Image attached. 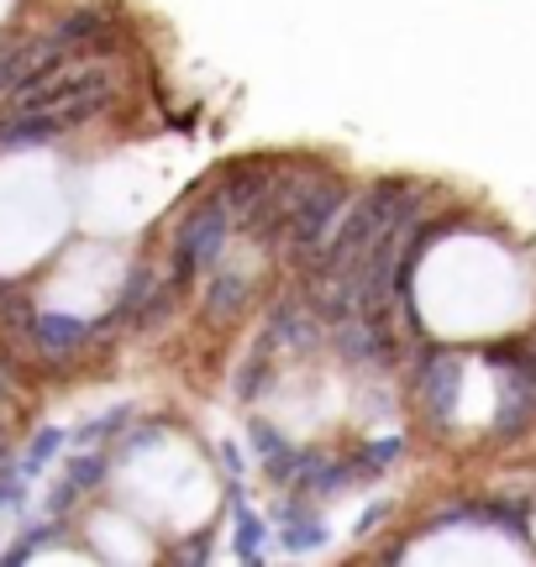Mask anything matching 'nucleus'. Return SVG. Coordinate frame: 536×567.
<instances>
[{"label":"nucleus","instance_id":"19","mask_svg":"<svg viewBox=\"0 0 536 567\" xmlns=\"http://www.w3.org/2000/svg\"><path fill=\"white\" fill-rule=\"evenodd\" d=\"M53 530H59V515H48L42 526H27V530H21V542H17V547H6V551H0V563H11V567L32 563V557H38V547L48 542V536H53Z\"/></svg>","mask_w":536,"mask_h":567},{"label":"nucleus","instance_id":"11","mask_svg":"<svg viewBox=\"0 0 536 567\" xmlns=\"http://www.w3.org/2000/svg\"><path fill=\"white\" fill-rule=\"evenodd\" d=\"M153 289H158V274H153V264H143V258H137V264L126 268V284H122V295H116V300H111V310H105V316H101L105 337H111L116 326H132V321H137V316H143V305H147V295H153Z\"/></svg>","mask_w":536,"mask_h":567},{"label":"nucleus","instance_id":"6","mask_svg":"<svg viewBox=\"0 0 536 567\" xmlns=\"http://www.w3.org/2000/svg\"><path fill=\"white\" fill-rule=\"evenodd\" d=\"M285 174V158H274V153H258V158H231L221 174H216V195L227 200L231 221H248L252 210L268 200V189L279 184Z\"/></svg>","mask_w":536,"mask_h":567},{"label":"nucleus","instance_id":"3","mask_svg":"<svg viewBox=\"0 0 536 567\" xmlns=\"http://www.w3.org/2000/svg\"><path fill=\"white\" fill-rule=\"evenodd\" d=\"M116 105H122V74L111 69L105 80H95L90 90H80V95H69L59 105H48V111L0 116V147L11 153V147H32V142H59L69 132H80V126L101 122L105 111H116Z\"/></svg>","mask_w":536,"mask_h":567},{"label":"nucleus","instance_id":"14","mask_svg":"<svg viewBox=\"0 0 536 567\" xmlns=\"http://www.w3.org/2000/svg\"><path fill=\"white\" fill-rule=\"evenodd\" d=\"M231 520H237V536H231V557H237V563H264L268 520L248 505V499H243V494H231Z\"/></svg>","mask_w":536,"mask_h":567},{"label":"nucleus","instance_id":"5","mask_svg":"<svg viewBox=\"0 0 536 567\" xmlns=\"http://www.w3.org/2000/svg\"><path fill=\"white\" fill-rule=\"evenodd\" d=\"M457 389H463V352L442 342H426L415 358V405L426 410L432 425H447L457 410Z\"/></svg>","mask_w":536,"mask_h":567},{"label":"nucleus","instance_id":"2","mask_svg":"<svg viewBox=\"0 0 536 567\" xmlns=\"http://www.w3.org/2000/svg\"><path fill=\"white\" fill-rule=\"evenodd\" d=\"M227 231H231V210H227V200H221L216 189H210V200H200L185 221L174 226V237H168V274H164V284L179 295V300L206 279L210 268L221 264V252H227Z\"/></svg>","mask_w":536,"mask_h":567},{"label":"nucleus","instance_id":"4","mask_svg":"<svg viewBox=\"0 0 536 567\" xmlns=\"http://www.w3.org/2000/svg\"><path fill=\"white\" fill-rule=\"evenodd\" d=\"M489 363L499 373V410L489 431L499 442H520L536 425V342L489 347Z\"/></svg>","mask_w":536,"mask_h":567},{"label":"nucleus","instance_id":"8","mask_svg":"<svg viewBox=\"0 0 536 567\" xmlns=\"http://www.w3.org/2000/svg\"><path fill=\"white\" fill-rule=\"evenodd\" d=\"M21 331H27L48 358H74L80 347H90V342H101L105 337L101 321H84V316H69V310H32Z\"/></svg>","mask_w":536,"mask_h":567},{"label":"nucleus","instance_id":"10","mask_svg":"<svg viewBox=\"0 0 536 567\" xmlns=\"http://www.w3.org/2000/svg\"><path fill=\"white\" fill-rule=\"evenodd\" d=\"M248 300H252V279L248 274H237V268H210V284H206V321H237L243 310H248Z\"/></svg>","mask_w":536,"mask_h":567},{"label":"nucleus","instance_id":"15","mask_svg":"<svg viewBox=\"0 0 536 567\" xmlns=\"http://www.w3.org/2000/svg\"><path fill=\"white\" fill-rule=\"evenodd\" d=\"M405 446H411L405 436H379V442H363L358 452H348L358 484H363V478H379V473H390V467L405 457Z\"/></svg>","mask_w":536,"mask_h":567},{"label":"nucleus","instance_id":"13","mask_svg":"<svg viewBox=\"0 0 536 567\" xmlns=\"http://www.w3.org/2000/svg\"><path fill=\"white\" fill-rule=\"evenodd\" d=\"M248 442H252V457H258V467H264L268 478L285 488L289 463H295V442H289L285 431H274L268 421H258V415L248 421Z\"/></svg>","mask_w":536,"mask_h":567},{"label":"nucleus","instance_id":"9","mask_svg":"<svg viewBox=\"0 0 536 567\" xmlns=\"http://www.w3.org/2000/svg\"><path fill=\"white\" fill-rule=\"evenodd\" d=\"M105 467H111V452H95V446H84L80 457H69V467H63V478L53 484V494H48V515H69V505L80 499V494H90V488L105 478Z\"/></svg>","mask_w":536,"mask_h":567},{"label":"nucleus","instance_id":"18","mask_svg":"<svg viewBox=\"0 0 536 567\" xmlns=\"http://www.w3.org/2000/svg\"><path fill=\"white\" fill-rule=\"evenodd\" d=\"M132 421H137V410H132V405L105 410V415H95V421H84L80 431H74V442H80V446H95V442H105L111 431H126Z\"/></svg>","mask_w":536,"mask_h":567},{"label":"nucleus","instance_id":"21","mask_svg":"<svg viewBox=\"0 0 536 567\" xmlns=\"http://www.w3.org/2000/svg\"><path fill=\"white\" fill-rule=\"evenodd\" d=\"M168 563H210V530H200L185 547H168Z\"/></svg>","mask_w":536,"mask_h":567},{"label":"nucleus","instance_id":"24","mask_svg":"<svg viewBox=\"0 0 536 567\" xmlns=\"http://www.w3.org/2000/svg\"><path fill=\"white\" fill-rule=\"evenodd\" d=\"M532 342H536V337H532Z\"/></svg>","mask_w":536,"mask_h":567},{"label":"nucleus","instance_id":"12","mask_svg":"<svg viewBox=\"0 0 536 567\" xmlns=\"http://www.w3.org/2000/svg\"><path fill=\"white\" fill-rule=\"evenodd\" d=\"M327 520L316 515L310 505H285L279 509V542H285L289 557H310V551L327 547Z\"/></svg>","mask_w":536,"mask_h":567},{"label":"nucleus","instance_id":"16","mask_svg":"<svg viewBox=\"0 0 536 567\" xmlns=\"http://www.w3.org/2000/svg\"><path fill=\"white\" fill-rule=\"evenodd\" d=\"M274 352H279V347H274V337L264 331V337H258V347L248 352L243 373H237V400H243V405H252V400L268 389V379H274Z\"/></svg>","mask_w":536,"mask_h":567},{"label":"nucleus","instance_id":"22","mask_svg":"<svg viewBox=\"0 0 536 567\" xmlns=\"http://www.w3.org/2000/svg\"><path fill=\"white\" fill-rule=\"evenodd\" d=\"M216 463H221V473H227L231 484L248 473V457H243V446H237V442H221V446H216Z\"/></svg>","mask_w":536,"mask_h":567},{"label":"nucleus","instance_id":"20","mask_svg":"<svg viewBox=\"0 0 536 567\" xmlns=\"http://www.w3.org/2000/svg\"><path fill=\"white\" fill-rule=\"evenodd\" d=\"M27 484H32V478L21 473L17 457H0V509H6V515L27 505Z\"/></svg>","mask_w":536,"mask_h":567},{"label":"nucleus","instance_id":"1","mask_svg":"<svg viewBox=\"0 0 536 567\" xmlns=\"http://www.w3.org/2000/svg\"><path fill=\"white\" fill-rule=\"evenodd\" d=\"M348 200H352L348 174H337V168L321 163L306 179V189L295 195V205H289V216H285V231H279V252H285L289 268H306L321 252V243L331 237V226L348 210Z\"/></svg>","mask_w":536,"mask_h":567},{"label":"nucleus","instance_id":"17","mask_svg":"<svg viewBox=\"0 0 536 567\" xmlns=\"http://www.w3.org/2000/svg\"><path fill=\"white\" fill-rule=\"evenodd\" d=\"M69 446V431L63 425H42V431H32V442H27V452H21L17 463L27 478H42V467L59 463V452Z\"/></svg>","mask_w":536,"mask_h":567},{"label":"nucleus","instance_id":"23","mask_svg":"<svg viewBox=\"0 0 536 567\" xmlns=\"http://www.w3.org/2000/svg\"><path fill=\"white\" fill-rule=\"evenodd\" d=\"M384 515H390V505H369V509H363V515H358V526H352V536H358V542H369V530L379 526Z\"/></svg>","mask_w":536,"mask_h":567},{"label":"nucleus","instance_id":"7","mask_svg":"<svg viewBox=\"0 0 536 567\" xmlns=\"http://www.w3.org/2000/svg\"><path fill=\"white\" fill-rule=\"evenodd\" d=\"M352 484H358V473H352L348 452L331 457V452H316V446H295L285 488L306 494V499H331V494H342V488H352Z\"/></svg>","mask_w":536,"mask_h":567}]
</instances>
